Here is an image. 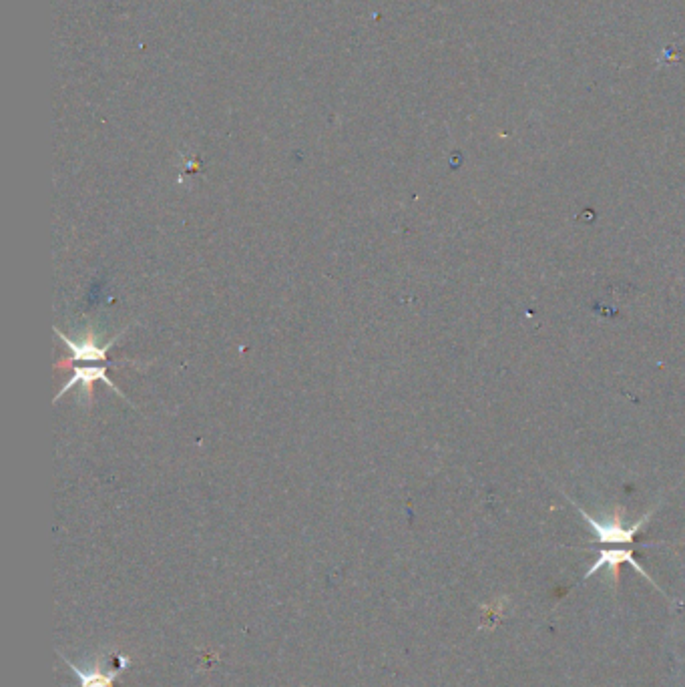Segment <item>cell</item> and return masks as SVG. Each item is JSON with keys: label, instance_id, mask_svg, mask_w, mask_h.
Here are the masks:
<instances>
[{"label": "cell", "instance_id": "cell-1", "mask_svg": "<svg viewBox=\"0 0 685 687\" xmlns=\"http://www.w3.org/2000/svg\"><path fill=\"white\" fill-rule=\"evenodd\" d=\"M569 499V497H567ZM571 501V499H569ZM575 505V509L579 511V515L583 517V521L591 527V531L595 533V539L599 545H619V547H633L635 545V537L643 531V527L647 525V521L653 517L655 511H647L641 519H637L633 525H625V509L623 507H615V511L611 513V517H603L597 519L591 513H587L581 505H577L575 501H571Z\"/></svg>", "mask_w": 685, "mask_h": 687}, {"label": "cell", "instance_id": "cell-2", "mask_svg": "<svg viewBox=\"0 0 685 687\" xmlns=\"http://www.w3.org/2000/svg\"><path fill=\"white\" fill-rule=\"evenodd\" d=\"M631 565L647 583H651L655 589H659L657 585H655V581L647 575V571L637 563V557H635V551H633V547H613V549H599V557H597V561L591 565V569L585 573V579H589V577H593L599 569H603V567H607L609 569V577H611V583H613V587L617 589V585H619V569H621V565Z\"/></svg>", "mask_w": 685, "mask_h": 687}, {"label": "cell", "instance_id": "cell-3", "mask_svg": "<svg viewBox=\"0 0 685 687\" xmlns=\"http://www.w3.org/2000/svg\"><path fill=\"white\" fill-rule=\"evenodd\" d=\"M97 380H103L109 388H113V392H117L123 400L129 402V398L121 392V388L107 376V366H77V368L73 370V376L69 378V382L63 384L61 392L55 396V402H57L61 396H65L73 386L81 384L83 390H85L87 404H91V402H93V382H97Z\"/></svg>", "mask_w": 685, "mask_h": 687}, {"label": "cell", "instance_id": "cell-4", "mask_svg": "<svg viewBox=\"0 0 685 687\" xmlns=\"http://www.w3.org/2000/svg\"><path fill=\"white\" fill-rule=\"evenodd\" d=\"M127 332V328L121 332V334H117V336H113V340H109L105 346H99L97 344V340H95V334L89 330V334H87V338H81V340H71L69 336H65L63 332H61V328H55V334L67 344V348L73 352V362H93V360H105V356H107V352L115 346V342L123 336Z\"/></svg>", "mask_w": 685, "mask_h": 687}, {"label": "cell", "instance_id": "cell-5", "mask_svg": "<svg viewBox=\"0 0 685 687\" xmlns=\"http://www.w3.org/2000/svg\"><path fill=\"white\" fill-rule=\"evenodd\" d=\"M65 663L71 665V669L75 671L77 679L81 681V687H111L113 681L117 679V669L109 667L105 669L103 661H93L89 667H77L73 661H69L67 657H63Z\"/></svg>", "mask_w": 685, "mask_h": 687}]
</instances>
